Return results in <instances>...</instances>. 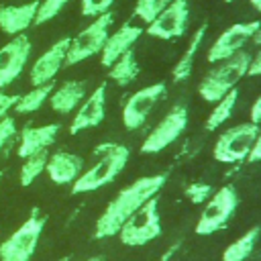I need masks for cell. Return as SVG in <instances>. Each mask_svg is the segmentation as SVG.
<instances>
[{
  "label": "cell",
  "mask_w": 261,
  "mask_h": 261,
  "mask_svg": "<svg viewBox=\"0 0 261 261\" xmlns=\"http://www.w3.org/2000/svg\"><path fill=\"white\" fill-rule=\"evenodd\" d=\"M165 173H157V175H143L137 177L133 184H128L126 188H122L104 208V212L98 216L96 226H94V237L96 239H110L114 234H118L120 226L124 224V220L137 212L149 198L157 196L159 190L165 184Z\"/></svg>",
  "instance_id": "1"
},
{
  "label": "cell",
  "mask_w": 261,
  "mask_h": 261,
  "mask_svg": "<svg viewBox=\"0 0 261 261\" xmlns=\"http://www.w3.org/2000/svg\"><path fill=\"white\" fill-rule=\"evenodd\" d=\"M94 155L98 157L96 163L77 175V179L71 184V194L96 192V190L112 184L124 169V165L130 157V151H128V147L118 145V143H100V145H96Z\"/></svg>",
  "instance_id": "2"
},
{
  "label": "cell",
  "mask_w": 261,
  "mask_h": 261,
  "mask_svg": "<svg viewBox=\"0 0 261 261\" xmlns=\"http://www.w3.org/2000/svg\"><path fill=\"white\" fill-rule=\"evenodd\" d=\"M251 53L249 51H239L222 61L212 63L214 67L202 77L200 86H198V94L202 100L214 104L218 102L224 94H228L232 88H237V84L247 75L249 71V63H251Z\"/></svg>",
  "instance_id": "3"
},
{
  "label": "cell",
  "mask_w": 261,
  "mask_h": 261,
  "mask_svg": "<svg viewBox=\"0 0 261 261\" xmlns=\"http://www.w3.org/2000/svg\"><path fill=\"white\" fill-rule=\"evenodd\" d=\"M161 234V216L157 196L149 198L137 212H133L118 230V239L126 247H143Z\"/></svg>",
  "instance_id": "4"
},
{
  "label": "cell",
  "mask_w": 261,
  "mask_h": 261,
  "mask_svg": "<svg viewBox=\"0 0 261 261\" xmlns=\"http://www.w3.org/2000/svg\"><path fill=\"white\" fill-rule=\"evenodd\" d=\"M45 222L47 218L37 208H33L31 216L0 243V261H31L43 234Z\"/></svg>",
  "instance_id": "5"
},
{
  "label": "cell",
  "mask_w": 261,
  "mask_h": 261,
  "mask_svg": "<svg viewBox=\"0 0 261 261\" xmlns=\"http://www.w3.org/2000/svg\"><path fill=\"white\" fill-rule=\"evenodd\" d=\"M114 22V14L108 10L100 16H96L86 29H82L75 37L69 39L65 65H77L94 55H98L110 35V27Z\"/></svg>",
  "instance_id": "6"
},
{
  "label": "cell",
  "mask_w": 261,
  "mask_h": 261,
  "mask_svg": "<svg viewBox=\"0 0 261 261\" xmlns=\"http://www.w3.org/2000/svg\"><path fill=\"white\" fill-rule=\"evenodd\" d=\"M239 206V194L234 186H222L212 192V196L204 202V210L196 222V234L206 237L222 230L232 218Z\"/></svg>",
  "instance_id": "7"
},
{
  "label": "cell",
  "mask_w": 261,
  "mask_h": 261,
  "mask_svg": "<svg viewBox=\"0 0 261 261\" xmlns=\"http://www.w3.org/2000/svg\"><path fill=\"white\" fill-rule=\"evenodd\" d=\"M259 133V124L255 122H241L224 130L212 149V157L218 163H241L247 161L251 147L255 143V137Z\"/></svg>",
  "instance_id": "8"
},
{
  "label": "cell",
  "mask_w": 261,
  "mask_h": 261,
  "mask_svg": "<svg viewBox=\"0 0 261 261\" xmlns=\"http://www.w3.org/2000/svg\"><path fill=\"white\" fill-rule=\"evenodd\" d=\"M186 126H188V108L184 104H175L145 137L141 145V153H149V155L161 153L184 135Z\"/></svg>",
  "instance_id": "9"
},
{
  "label": "cell",
  "mask_w": 261,
  "mask_h": 261,
  "mask_svg": "<svg viewBox=\"0 0 261 261\" xmlns=\"http://www.w3.org/2000/svg\"><path fill=\"white\" fill-rule=\"evenodd\" d=\"M165 94H167V86L163 82H157V84H151L147 88L133 92L122 106V124L128 130L141 128L147 122L153 108L159 104V100L165 98Z\"/></svg>",
  "instance_id": "10"
},
{
  "label": "cell",
  "mask_w": 261,
  "mask_h": 261,
  "mask_svg": "<svg viewBox=\"0 0 261 261\" xmlns=\"http://www.w3.org/2000/svg\"><path fill=\"white\" fill-rule=\"evenodd\" d=\"M190 24V6L188 0H173L155 20H151L145 29L149 37L161 39V41H173L184 37Z\"/></svg>",
  "instance_id": "11"
},
{
  "label": "cell",
  "mask_w": 261,
  "mask_h": 261,
  "mask_svg": "<svg viewBox=\"0 0 261 261\" xmlns=\"http://www.w3.org/2000/svg\"><path fill=\"white\" fill-rule=\"evenodd\" d=\"M261 20H247V22H234L230 24L226 31L220 33V37L210 45L208 49V55L206 59L210 63H216V61H222L239 51L245 49V45L253 39V35L257 33Z\"/></svg>",
  "instance_id": "12"
},
{
  "label": "cell",
  "mask_w": 261,
  "mask_h": 261,
  "mask_svg": "<svg viewBox=\"0 0 261 261\" xmlns=\"http://www.w3.org/2000/svg\"><path fill=\"white\" fill-rule=\"evenodd\" d=\"M31 39L24 33L12 37L0 47V90L8 88L24 71V65L31 57Z\"/></svg>",
  "instance_id": "13"
},
{
  "label": "cell",
  "mask_w": 261,
  "mask_h": 261,
  "mask_svg": "<svg viewBox=\"0 0 261 261\" xmlns=\"http://www.w3.org/2000/svg\"><path fill=\"white\" fill-rule=\"evenodd\" d=\"M67 47H69V37H63V39L55 41L45 53H41L35 59V63L31 65V71H29V80L33 86H43V84H49L55 80L59 69L65 65Z\"/></svg>",
  "instance_id": "14"
},
{
  "label": "cell",
  "mask_w": 261,
  "mask_h": 261,
  "mask_svg": "<svg viewBox=\"0 0 261 261\" xmlns=\"http://www.w3.org/2000/svg\"><path fill=\"white\" fill-rule=\"evenodd\" d=\"M104 116H106V84H100L75 108L73 120L69 122V133L77 135L82 130L94 128V126H98L104 120Z\"/></svg>",
  "instance_id": "15"
},
{
  "label": "cell",
  "mask_w": 261,
  "mask_h": 261,
  "mask_svg": "<svg viewBox=\"0 0 261 261\" xmlns=\"http://www.w3.org/2000/svg\"><path fill=\"white\" fill-rule=\"evenodd\" d=\"M143 33H145V29L141 24L124 22L122 27H118L114 33L108 35V39L100 51V63L104 67H110L122 53H126L128 49L135 47V43L141 39Z\"/></svg>",
  "instance_id": "16"
},
{
  "label": "cell",
  "mask_w": 261,
  "mask_h": 261,
  "mask_svg": "<svg viewBox=\"0 0 261 261\" xmlns=\"http://www.w3.org/2000/svg\"><path fill=\"white\" fill-rule=\"evenodd\" d=\"M45 171L55 186H71L84 171V159L67 151H55L47 157Z\"/></svg>",
  "instance_id": "17"
},
{
  "label": "cell",
  "mask_w": 261,
  "mask_h": 261,
  "mask_svg": "<svg viewBox=\"0 0 261 261\" xmlns=\"http://www.w3.org/2000/svg\"><path fill=\"white\" fill-rule=\"evenodd\" d=\"M39 8V0H31L27 4H4L0 6V31L8 37H16L24 33L31 24H35V14Z\"/></svg>",
  "instance_id": "18"
},
{
  "label": "cell",
  "mask_w": 261,
  "mask_h": 261,
  "mask_svg": "<svg viewBox=\"0 0 261 261\" xmlns=\"http://www.w3.org/2000/svg\"><path fill=\"white\" fill-rule=\"evenodd\" d=\"M61 126L55 124V122H49V124H41V126H24L20 130V143H18V157H29V155H35L39 151H47L57 135H59Z\"/></svg>",
  "instance_id": "19"
},
{
  "label": "cell",
  "mask_w": 261,
  "mask_h": 261,
  "mask_svg": "<svg viewBox=\"0 0 261 261\" xmlns=\"http://www.w3.org/2000/svg\"><path fill=\"white\" fill-rule=\"evenodd\" d=\"M84 98H86V84L77 80H69L53 88V92L49 94V104L57 114H69L84 102Z\"/></svg>",
  "instance_id": "20"
},
{
  "label": "cell",
  "mask_w": 261,
  "mask_h": 261,
  "mask_svg": "<svg viewBox=\"0 0 261 261\" xmlns=\"http://www.w3.org/2000/svg\"><path fill=\"white\" fill-rule=\"evenodd\" d=\"M206 31H208V24H200V27L196 29V33L192 35V39H190L186 51L181 53V57H179L177 63L173 65V69H171V77H173L175 84L190 80L192 69H194V59H196V53H198V49H200L204 37H206Z\"/></svg>",
  "instance_id": "21"
},
{
  "label": "cell",
  "mask_w": 261,
  "mask_h": 261,
  "mask_svg": "<svg viewBox=\"0 0 261 261\" xmlns=\"http://www.w3.org/2000/svg\"><path fill=\"white\" fill-rule=\"evenodd\" d=\"M139 71H141V65L137 61V53L135 49H128L108 67V77L118 86H126L139 75Z\"/></svg>",
  "instance_id": "22"
},
{
  "label": "cell",
  "mask_w": 261,
  "mask_h": 261,
  "mask_svg": "<svg viewBox=\"0 0 261 261\" xmlns=\"http://www.w3.org/2000/svg\"><path fill=\"white\" fill-rule=\"evenodd\" d=\"M257 241H259V226H253L224 249L220 261H247L255 251Z\"/></svg>",
  "instance_id": "23"
},
{
  "label": "cell",
  "mask_w": 261,
  "mask_h": 261,
  "mask_svg": "<svg viewBox=\"0 0 261 261\" xmlns=\"http://www.w3.org/2000/svg\"><path fill=\"white\" fill-rule=\"evenodd\" d=\"M53 82L49 84H43V86H33V90H29L27 94H20L16 104H14V112L16 114H31V112H37L47 100H49V94L53 92Z\"/></svg>",
  "instance_id": "24"
},
{
  "label": "cell",
  "mask_w": 261,
  "mask_h": 261,
  "mask_svg": "<svg viewBox=\"0 0 261 261\" xmlns=\"http://www.w3.org/2000/svg\"><path fill=\"white\" fill-rule=\"evenodd\" d=\"M237 100H239V90L232 88L218 102H214V108H212V112L208 114V118L204 122V128L206 130H216L218 126H222L230 118V114H232V110L237 106Z\"/></svg>",
  "instance_id": "25"
},
{
  "label": "cell",
  "mask_w": 261,
  "mask_h": 261,
  "mask_svg": "<svg viewBox=\"0 0 261 261\" xmlns=\"http://www.w3.org/2000/svg\"><path fill=\"white\" fill-rule=\"evenodd\" d=\"M47 157H49L47 151H39V153H35V155L24 157V163H22V167H20V175H18L22 188H29V186H31V184L45 171Z\"/></svg>",
  "instance_id": "26"
},
{
  "label": "cell",
  "mask_w": 261,
  "mask_h": 261,
  "mask_svg": "<svg viewBox=\"0 0 261 261\" xmlns=\"http://www.w3.org/2000/svg\"><path fill=\"white\" fill-rule=\"evenodd\" d=\"M173 0H137L133 16H137L141 22L149 24L151 20H155L159 16V12H163Z\"/></svg>",
  "instance_id": "27"
},
{
  "label": "cell",
  "mask_w": 261,
  "mask_h": 261,
  "mask_svg": "<svg viewBox=\"0 0 261 261\" xmlns=\"http://www.w3.org/2000/svg\"><path fill=\"white\" fill-rule=\"evenodd\" d=\"M69 0H43L39 2L37 14H35V24H45L49 20H53L65 6Z\"/></svg>",
  "instance_id": "28"
},
{
  "label": "cell",
  "mask_w": 261,
  "mask_h": 261,
  "mask_svg": "<svg viewBox=\"0 0 261 261\" xmlns=\"http://www.w3.org/2000/svg\"><path fill=\"white\" fill-rule=\"evenodd\" d=\"M212 186L206 184V181H192L186 190H184V196L192 202V204H204L210 196H212Z\"/></svg>",
  "instance_id": "29"
},
{
  "label": "cell",
  "mask_w": 261,
  "mask_h": 261,
  "mask_svg": "<svg viewBox=\"0 0 261 261\" xmlns=\"http://www.w3.org/2000/svg\"><path fill=\"white\" fill-rule=\"evenodd\" d=\"M114 0H82L80 2V10H82V16H100L104 12H108L112 8Z\"/></svg>",
  "instance_id": "30"
},
{
  "label": "cell",
  "mask_w": 261,
  "mask_h": 261,
  "mask_svg": "<svg viewBox=\"0 0 261 261\" xmlns=\"http://www.w3.org/2000/svg\"><path fill=\"white\" fill-rule=\"evenodd\" d=\"M16 135V120L12 116H4L0 120V153L4 151L6 143Z\"/></svg>",
  "instance_id": "31"
},
{
  "label": "cell",
  "mask_w": 261,
  "mask_h": 261,
  "mask_svg": "<svg viewBox=\"0 0 261 261\" xmlns=\"http://www.w3.org/2000/svg\"><path fill=\"white\" fill-rule=\"evenodd\" d=\"M18 100V94H6V92H0V120L4 116H8V112L14 108Z\"/></svg>",
  "instance_id": "32"
},
{
  "label": "cell",
  "mask_w": 261,
  "mask_h": 261,
  "mask_svg": "<svg viewBox=\"0 0 261 261\" xmlns=\"http://www.w3.org/2000/svg\"><path fill=\"white\" fill-rule=\"evenodd\" d=\"M247 161H251V163L261 161V128H259V133H257V137H255V143H253V147H251V153H249Z\"/></svg>",
  "instance_id": "33"
},
{
  "label": "cell",
  "mask_w": 261,
  "mask_h": 261,
  "mask_svg": "<svg viewBox=\"0 0 261 261\" xmlns=\"http://www.w3.org/2000/svg\"><path fill=\"white\" fill-rule=\"evenodd\" d=\"M247 75H261V49L251 57V63H249V71Z\"/></svg>",
  "instance_id": "34"
},
{
  "label": "cell",
  "mask_w": 261,
  "mask_h": 261,
  "mask_svg": "<svg viewBox=\"0 0 261 261\" xmlns=\"http://www.w3.org/2000/svg\"><path fill=\"white\" fill-rule=\"evenodd\" d=\"M251 122H255V124H259L261 122V96L253 102V106H251Z\"/></svg>",
  "instance_id": "35"
},
{
  "label": "cell",
  "mask_w": 261,
  "mask_h": 261,
  "mask_svg": "<svg viewBox=\"0 0 261 261\" xmlns=\"http://www.w3.org/2000/svg\"><path fill=\"white\" fill-rule=\"evenodd\" d=\"M251 41H253L255 45H259V47H261V24H259V29H257V33L253 35V39H251Z\"/></svg>",
  "instance_id": "36"
},
{
  "label": "cell",
  "mask_w": 261,
  "mask_h": 261,
  "mask_svg": "<svg viewBox=\"0 0 261 261\" xmlns=\"http://www.w3.org/2000/svg\"><path fill=\"white\" fill-rule=\"evenodd\" d=\"M251 4H253V8H255V10L261 14V0H251Z\"/></svg>",
  "instance_id": "37"
},
{
  "label": "cell",
  "mask_w": 261,
  "mask_h": 261,
  "mask_svg": "<svg viewBox=\"0 0 261 261\" xmlns=\"http://www.w3.org/2000/svg\"><path fill=\"white\" fill-rule=\"evenodd\" d=\"M86 261H104L102 257H90V259H86Z\"/></svg>",
  "instance_id": "38"
},
{
  "label": "cell",
  "mask_w": 261,
  "mask_h": 261,
  "mask_svg": "<svg viewBox=\"0 0 261 261\" xmlns=\"http://www.w3.org/2000/svg\"><path fill=\"white\" fill-rule=\"evenodd\" d=\"M57 261H69V257H61V259H57Z\"/></svg>",
  "instance_id": "39"
},
{
  "label": "cell",
  "mask_w": 261,
  "mask_h": 261,
  "mask_svg": "<svg viewBox=\"0 0 261 261\" xmlns=\"http://www.w3.org/2000/svg\"><path fill=\"white\" fill-rule=\"evenodd\" d=\"M224 2H228V4H230V2H234V0H224Z\"/></svg>",
  "instance_id": "40"
},
{
  "label": "cell",
  "mask_w": 261,
  "mask_h": 261,
  "mask_svg": "<svg viewBox=\"0 0 261 261\" xmlns=\"http://www.w3.org/2000/svg\"><path fill=\"white\" fill-rule=\"evenodd\" d=\"M0 179H2V171H0Z\"/></svg>",
  "instance_id": "41"
}]
</instances>
